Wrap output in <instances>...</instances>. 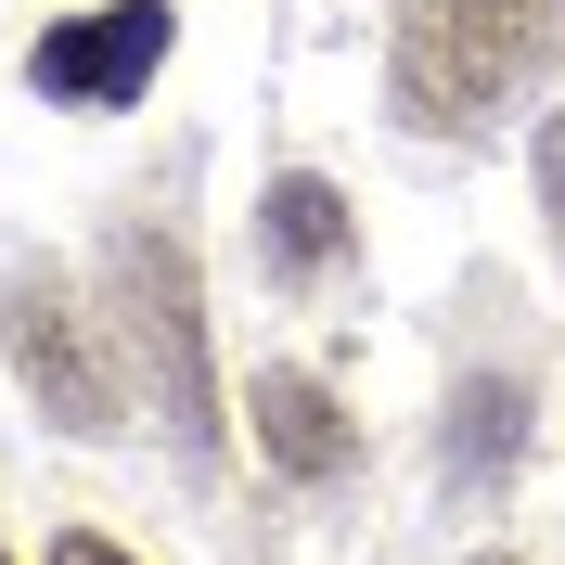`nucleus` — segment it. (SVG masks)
<instances>
[{
	"label": "nucleus",
	"mask_w": 565,
	"mask_h": 565,
	"mask_svg": "<svg viewBox=\"0 0 565 565\" xmlns=\"http://www.w3.org/2000/svg\"><path fill=\"white\" fill-rule=\"evenodd\" d=\"M565 39V0H398L386 90L424 141H476L514 90H540Z\"/></svg>",
	"instance_id": "obj_1"
},
{
	"label": "nucleus",
	"mask_w": 565,
	"mask_h": 565,
	"mask_svg": "<svg viewBox=\"0 0 565 565\" xmlns=\"http://www.w3.org/2000/svg\"><path fill=\"white\" fill-rule=\"evenodd\" d=\"M116 270V321H129V360L154 373V412L180 424V450H218V386H206V296H193V257L180 232H116L104 245Z\"/></svg>",
	"instance_id": "obj_2"
},
{
	"label": "nucleus",
	"mask_w": 565,
	"mask_h": 565,
	"mask_svg": "<svg viewBox=\"0 0 565 565\" xmlns=\"http://www.w3.org/2000/svg\"><path fill=\"white\" fill-rule=\"evenodd\" d=\"M0 334H13V373H26V398L65 437H116L129 424V386L104 373V348H90V321H77V296L52 270H13V296H0Z\"/></svg>",
	"instance_id": "obj_3"
},
{
	"label": "nucleus",
	"mask_w": 565,
	"mask_h": 565,
	"mask_svg": "<svg viewBox=\"0 0 565 565\" xmlns=\"http://www.w3.org/2000/svg\"><path fill=\"white\" fill-rule=\"evenodd\" d=\"M168 39H180V13H168V0H104V13H65V26H39L26 77L52 90V104H77V116H116L141 77L168 65Z\"/></svg>",
	"instance_id": "obj_4"
},
{
	"label": "nucleus",
	"mask_w": 565,
	"mask_h": 565,
	"mask_svg": "<svg viewBox=\"0 0 565 565\" xmlns=\"http://www.w3.org/2000/svg\"><path fill=\"white\" fill-rule=\"evenodd\" d=\"M245 412H257V450H270L296 489H334V476L360 462V424L334 412V386H321V373H257Z\"/></svg>",
	"instance_id": "obj_5"
},
{
	"label": "nucleus",
	"mask_w": 565,
	"mask_h": 565,
	"mask_svg": "<svg viewBox=\"0 0 565 565\" xmlns=\"http://www.w3.org/2000/svg\"><path fill=\"white\" fill-rule=\"evenodd\" d=\"M257 218H270V270L282 282H321L334 257H348V193L321 168H282L270 193H257Z\"/></svg>",
	"instance_id": "obj_6"
},
{
	"label": "nucleus",
	"mask_w": 565,
	"mask_h": 565,
	"mask_svg": "<svg viewBox=\"0 0 565 565\" xmlns=\"http://www.w3.org/2000/svg\"><path fill=\"white\" fill-rule=\"evenodd\" d=\"M527 450V386L514 373H476V386L450 398V437H437V462H450L462 489H501V462Z\"/></svg>",
	"instance_id": "obj_7"
},
{
	"label": "nucleus",
	"mask_w": 565,
	"mask_h": 565,
	"mask_svg": "<svg viewBox=\"0 0 565 565\" xmlns=\"http://www.w3.org/2000/svg\"><path fill=\"white\" fill-rule=\"evenodd\" d=\"M540 193H553V218H565V116L540 129Z\"/></svg>",
	"instance_id": "obj_8"
},
{
	"label": "nucleus",
	"mask_w": 565,
	"mask_h": 565,
	"mask_svg": "<svg viewBox=\"0 0 565 565\" xmlns=\"http://www.w3.org/2000/svg\"><path fill=\"white\" fill-rule=\"evenodd\" d=\"M52 565H129V553H116V540H90V527H65V540H52Z\"/></svg>",
	"instance_id": "obj_9"
},
{
	"label": "nucleus",
	"mask_w": 565,
	"mask_h": 565,
	"mask_svg": "<svg viewBox=\"0 0 565 565\" xmlns=\"http://www.w3.org/2000/svg\"><path fill=\"white\" fill-rule=\"evenodd\" d=\"M489 565H514V553H489Z\"/></svg>",
	"instance_id": "obj_10"
},
{
	"label": "nucleus",
	"mask_w": 565,
	"mask_h": 565,
	"mask_svg": "<svg viewBox=\"0 0 565 565\" xmlns=\"http://www.w3.org/2000/svg\"><path fill=\"white\" fill-rule=\"evenodd\" d=\"M0 565H13V553H0Z\"/></svg>",
	"instance_id": "obj_11"
}]
</instances>
